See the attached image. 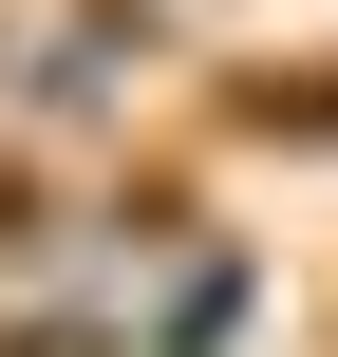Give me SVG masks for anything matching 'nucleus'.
<instances>
[{
	"label": "nucleus",
	"instance_id": "f257e3e1",
	"mask_svg": "<svg viewBox=\"0 0 338 357\" xmlns=\"http://www.w3.org/2000/svg\"><path fill=\"white\" fill-rule=\"evenodd\" d=\"M207 132L226 151H338V56H245L207 94Z\"/></svg>",
	"mask_w": 338,
	"mask_h": 357
}]
</instances>
